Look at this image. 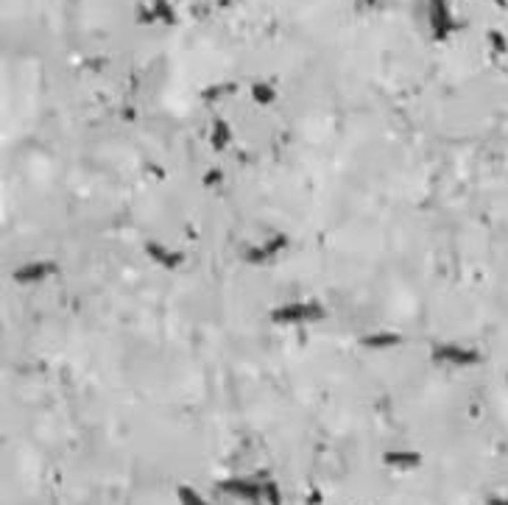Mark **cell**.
Masks as SVG:
<instances>
[{
  "mask_svg": "<svg viewBox=\"0 0 508 505\" xmlns=\"http://www.w3.org/2000/svg\"><path fill=\"white\" fill-rule=\"evenodd\" d=\"M268 315L277 324H310V321L324 318V307L318 301H288V304L274 307Z\"/></svg>",
  "mask_w": 508,
  "mask_h": 505,
  "instance_id": "1",
  "label": "cell"
},
{
  "mask_svg": "<svg viewBox=\"0 0 508 505\" xmlns=\"http://www.w3.org/2000/svg\"><path fill=\"white\" fill-rule=\"evenodd\" d=\"M425 15H427V26L433 31V40L444 42L452 34V28H455L450 3H447V0H427V3H425Z\"/></svg>",
  "mask_w": 508,
  "mask_h": 505,
  "instance_id": "2",
  "label": "cell"
},
{
  "mask_svg": "<svg viewBox=\"0 0 508 505\" xmlns=\"http://www.w3.org/2000/svg\"><path fill=\"white\" fill-rule=\"evenodd\" d=\"M433 361L441 366H472L477 361V352L464 349L458 344H439L433 349Z\"/></svg>",
  "mask_w": 508,
  "mask_h": 505,
  "instance_id": "3",
  "label": "cell"
},
{
  "mask_svg": "<svg viewBox=\"0 0 508 505\" xmlns=\"http://www.w3.org/2000/svg\"><path fill=\"white\" fill-rule=\"evenodd\" d=\"M221 491L235 494L238 499H263V483H252L249 477H232L221 483Z\"/></svg>",
  "mask_w": 508,
  "mask_h": 505,
  "instance_id": "4",
  "label": "cell"
},
{
  "mask_svg": "<svg viewBox=\"0 0 508 505\" xmlns=\"http://www.w3.org/2000/svg\"><path fill=\"white\" fill-rule=\"evenodd\" d=\"M51 274H56V263H26L15 271V279L17 282H40Z\"/></svg>",
  "mask_w": 508,
  "mask_h": 505,
  "instance_id": "5",
  "label": "cell"
},
{
  "mask_svg": "<svg viewBox=\"0 0 508 505\" xmlns=\"http://www.w3.org/2000/svg\"><path fill=\"white\" fill-rule=\"evenodd\" d=\"M142 20H156V23H165V26H174L177 23V9L167 3V0H154L151 9L142 15Z\"/></svg>",
  "mask_w": 508,
  "mask_h": 505,
  "instance_id": "6",
  "label": "cell"
},
{
  "mask_svg": "<svg viewBox=\"0 0 508 505\" xmlns=\"http://www.w3.org/2000/svg\"><path fill=\"white\" fill-rule=\"evenodd\" d=\"M288 246V238H282V235H277L274 240H268V243H263L260 249H249L246 251V260H252V263H260V260H271V257H277L282 249Z\"/></svg>",
  "mask_w": 508,
  "mask_h": 505,
  "instance_id": "7",
  "label": "cell"
},
{
  "mask_svg": "<svg viewBox=\"0 0 508 505\" xmlns=\"http://www.w3.org/2000/svg\"><path fill=\"white\" fill-rule=\"evenodd\" d=\"M145 251H148V257H151L154 263H159V265H165V268H177V265H182V254L167 251L165 246L148 243V246H145Z\"/></svg>",
  "mask_w": 508,
  "mask_h": 505,
  "instance_id": "8",
  "label": "cell"
},
{
  "mask_svg": "<svg viewBox=\"0 0 508 505\" xmlns=\"http://www.w3.org/2000/svg\"><path fill=\"white\" fill-rule=\"evenodd\" d=\"M400 341H402L400 335L383 332V335H366V338H363V347H369V349H388V347H397Z\"/></svg>",
  "mask_w": 508,
  "mask_h": 505,
  "instance_id": "9",
  "label": "cell"
},
{
  "mask_svg": "<svg viewBox=\"0 0 508 505\" xmlns=\"http://www.w3.org/2000/svg\"><path fill=\"white\" fill-rule=\"evenodd\" d=\"M419 455L416 452H386V463L388 466H419Z\"/></svg>",
  "mask_w": 508,
  "mask_h": 505,
  "instance_id": "10",
  "label": "cell"
},
{
  "mask_svg": "<svg viewBox=\"0 0 508 505\" xmlns=\"http://www.w3.org/2000/svg\"><path fill=\"white\" fill-rule=\"evenodd\" d=\"M210 140H213V145H215V148H224V145L229 142V126H227L224 120H215V126H213V134H210Z\"/></svg>",
  "mask_w": 508,
  "mask_h": 505,
  "instance_id": "11",
  "label": "cell"
},
{
  "mask_svg": "<svg viewBox=\"0 0 508 505\" xmlns=\"http://www.w3.org/2000/svg\"><path fill=\"white\" fill-rule=\"evenodd\" d=\"M252 95H254V101H257V104H271L277 92H274V87H271V84L260 81V84H254V87H252Z\"/></svg>",
  "mask_w": 508,
  "mask_h": 505,
  "instance_id": "12",
  "label": "cell"
},
{
  "mask_svg": "<svg viewBox=\"0 0 508 505\" xmlns=\"http://www.w3.org/2000/svg\"><path fill=\"white\" fill-rule=\"evenodd\" d=\"M177 494H179V502H182V505H207V502H204V499H202V497H199L190 486H179V491H177Z\"/></svg>",
  "mask_w": 508,
  "mask_h": 505,
  "instance_id": "13",
  "label": "cell"
},
{
  "mask_svg": "<svg viewBox=\"0 0 508 505\" xmlns=\"http://www.w3.org/2000/svg\"><path fill=\"white\" fill-rule=\"evenodd\" d=\"M263 497L271 505H279V488H277V483H263Z\"/></svg>",
  "mask_w": 508,
  "mask_h": 505,
  "instance_id": "14",
  "label": "cell"
},
{
  "mask_svg": "<svg viewBox=\"0 0 508 505\" xmlns=\"http://www.w3.org/2000/svg\"><path fill=\"white\" fill-rule=\"evenodd\" d=\"M363 6H377V0H361Z\"/></svg>",
  "mask_w": 508,
  "mask_h": 505,
  "instance_id": "15",
  "label": "cell"
}]
</instances>
